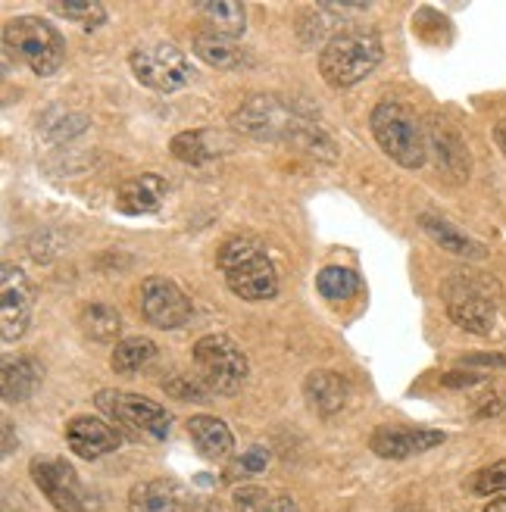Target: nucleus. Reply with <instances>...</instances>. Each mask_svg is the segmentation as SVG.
Here are the masks:
<instances>
[{
    "label": "nucleus",
    "mask_w": 506,
    "mask_h": 512,
    "mask_svg": "<svg viewBox=\"0 0 506 512\" xmlns=\"http://www.w3.org/2000/svg\"><path fill=\"white\" fill-rule=\"evenodd\" d=\"M232 125L250 138H282L297 147H303L313 157L335 160V144L322 128L310 125L303 116H297L285 100L275 94H253L250 100L232 113Z\"/></svg>",
    "instance_id": "nucleus-1"
},
{
    "label": "nucleus",
    "mask_w": 506,
    "mask_h": 512,
    "mask_svg": "<svg viewBox=\"0 0 506 512\" xmlns=\"http://www.w3.org/2000/svg\"><path fill=\"white\" fill-rule=\"evenodd\" d=\"M219 269L232 294L247 303L272 300L278 294V275L269 253L250 235H235L219 247Z\"/></svg>",
    "instance_id": "nucleus-2"
},
{
    "label": "nucleus",
    "mask_w": 506,
    "mask_h": 512,
    "mask_svg": "<svg viewBox=\"0 0 506 512\" xmlns=\"http://www.w3.org/2000/svg\"><path fill=\"white\" fill-rule=\"evenodd\" d=\"M382 38L369 29H347L328 38L319 54V72L332 88H353L382 63Z\"/></svg>",
    "instance_id": "nucleus-3"
},
{
    "label": "nucleus",
    "mask_w": 506,
    "mask_h": 512,
    "mask_svg": "<svg viewBox=\"0 0 506 512\" xmlns=\"http://www.w3.org/2000/svg\"><path fill=\"white\" fill-rule=\"evenodd\" d=\"M369 128L375 144L382 147V153L403 166V169H422L428 157V135L422 132L419 116L397 100H382L369 113Z\"/></svg>",
    "instance_id": "nucleus-4"
},
{
    "label": "nucleus",
    "mask_w": 506,
    "mask_h": 512,
    "mask_svg": "<svg viewBox=\"0 0 506 512\" xmlns=\"http://www.w3.org/2000/svg\"><path fill=\"white\" fill-rule=\"evenodd\" d=\"M7 57L32 69L35 75H54L66 60L63 35L41 16H13L4 25Z\"/></svg>",
    "instance_id": "nucleus-5"
},
{
    "label": "nucleus",
    "mask_w": 506,
    "mask_h": 512,
    "mask_svg": "<svg viewBox=\"0 0 506 512\" xmlns=\"http://www.w3.org/2000/svg\"><path fill=\"white\" fill-rule=\"evenodd\" d=\"M444 303L453 325L472 335H488L497 322L500 285L488 275H453L444 281Z\"/></svg>",
    "instance_id": "nucleus-6"
},
{
    "label": "nucleus",
    "mask_w": 506,
    "mask_h": 512,
    "mask_svg": "<svg viewBox=\"0 0 506 512\" xmlns=\"http://www.w3.org/2000/svg\"><path fill=\"white\" fill-rule=\"evenodd\" d=\"M194 366L210 394L235 397L247 381V356L229 335H207L194 344Z\"/></svg>",
    "instance_id": "nucleus-7"
},
{
    "label": "nucleus",
    "mask_w": 506,
    "mask_h": 512,
    "mask_svg": "<svg viewBox=\"0 0 506 512\" xmlns=\"http://www.w3.org/2000/svg\"><path fill=\"white\" fill-rule=\"evenodd\" d=\"M129 66H132V75L144 88L160 91V94L182 91L194 79V69H191L188 57L175 44H166V41L144 44V47L132 50Z\"/></svg>",
    "instance_id": "nucleus-8"
},
{
    "label": "nucleus",
    "mask_w": 506,
    "mask_h": 512,
    "mask_svg": "<svg viewBox=\"0 0 506 512\" xmlns=\"http://www.w3.org/2000/svg\"><path fill=\"white\" fill-rule=\"evenodd\" d=\"M100 413H107L110 419H116L119 425L132 428L138 434H147V438H166L172 428V416L154 400H147L141 394H129V391H100L94 397Z\"/></svg>",
    "instance_id": "nucleus-9"
},
{
    "label": "nucleus",
    "mask_w": 506,
    "mask_h": 512,
    "mask_svg": "<svg viewBox=\"0 0 506 512\" xmlns=\"http://www.w3.org/2000/svg\"><path fill=\"white\" fill-rule=\"evenodd\" d=\"M32 306H35V291L29 285V278L13 263H4L0 266V338L7 344L25 335V328L32 322Z\"/></svg>",
    "instance_id": "nucleus-10"
},
{
    "label": "nucleus",
    "mask_w": 506,
    "mask_h": 512,
    "mask_svg": "<svg viewBox=\"0 0 506 512\" xmlns=\"http://www.w3.org/2000/svg\"><path fill=\"white\" fill-rule=\"evenodd\" d=\"M141 313L150 325L157 328H182L194 306L188 300V294L175 285L172 278H163V275H150L141 281Z\"/></svg>",
    "instance_id": "nucleus-11"
},
{
    "label": "nucleus",
    "mask_w": 506,
    "mask_h": 512,
    "mask_svg": "<svg viewBox=\"0 0 506 512\" xmlns=\"http://www.w3.org/2000/svg\"><path fill=\"white\" fill-rule=\"evenodd\" d=\"M29 472H32V481L38 484V491L54 503L57 512H85V488L69 463L35 456Z\"/></svg>",
    "instance_id": "nucleus-12"
},
{
    "label": "nucleus",
    "mask_w": 506,
    "mask_h": 512,
    "mask_svg": "<svg viewBox=\"0 0 506 512\" xmlns=\"http://www.w3.org/2000/svg\"><path fill=\"white\" fill-rule=\"evenodd\" d=\"M444 444L441 431H428V428H403V425H382L372 431L369 447L375 456L382 459H407L413 453H425Z\"/></svg>",
    "instance_id": "nucleus-13"
},
{
    "label": "nucleus",
    "mask_w": 506,
    "mask_h": 512,
    "mask_svg": "<svg viewBox=\"0 0 506 512\" xmlns=\"http://www.w3.org/2000/svg\"><path fill=\"white\" fill-rule=\"evenodd\" d=\"M428 147L435 150V163L438 172H444L450 182H466L469 178V147L463 135L444 119H435L428 125Z\"/></svg>",
    "instance_id": "nucleus-14"
},
{
    "label": "nucleus",
    "mask_w": 506,
    "mask_h": 512,
    "mask_svg": "<svg viewBox=\"0 0 506 512\" xmlns=\"http://www.w3.org/2000/svg\"><path fill=\"white\" fill-rule=\"evenodd\" d=\"M66 441H69V450L82 459H100L113 450L122 447V434L104 422V419H91V416H75L69 425H66Z\"/></svg>",
    "instance_id": "nucleus-15"
},
{
    "label": "nucleus",
    "mask_w": 506,
    "mask_h": 512,
    "mask_svg": "<svg viewBox=\"0 0 506 512\" xmlns=\"http://www.w3.org/2000/svg\"><path fill=\"white\" fill-rule=\"evenodd\" d=\"M132 512H191V491L175 478L141 481L129 494Z\"/></svg>",
    "instance_id": "nucleus-16"
},
{
    "label": "nucleus",
    "mask_w": 506,
    "mask_h": 512,
    "mask_svg": "<svg viewBox=\"0 0 506 512\" xmlns=\"http://www.w3.org/2000/svg\"><path fill=\"white\" fill-rule=\"evenodd\" d=\"M169 185L163 182L160 175H135L129 182H122L116 191V207L119 213H129V216H144V213H157L160 203L166 197Z\"/></svg>",
    "instance_id": "nucleus-17"
},
{
    "label": "nucleus",
    "mask_w": 506,
    "mask_h": 512,
    "mask_svg": "<svg viewBox=\"0 0 506 512\" xmlns=\"http://www.w3.org/2000/svg\"><path fill=\"white\" fill-rule=\"evenodd\" d=\"M303 397H307L313 413H319L322 419H332L347 403V381L338 372L316 369L303 378Z\"/></svg>",
    "instance_id": "nucleus-18"
},
{
    "label": "nucleus",
    "mask_w": 506,
    "mask_h": 512,
    "mask_svg": "<svg viewBox=\"0 0 506 512\" xmlns=\"http://www.w3.org/2000/svg\"><path fill=\"white\" fill-rule=\"evenodd\" d=\"M41 384V366L32 356H4L0 363V388H4L7 403L29 400Z\"/></svg>",
    "instance_id": "nucleus-19"
},
{
    "label": "nucleus",
    "mask_w": 506,
    "mask_h": 512,
    "mask_svg": "<svg viewBox=\"0 0 506 512\" xmlns=\"http://www.w3.org/2000/svg\"><path fill=\"white\" fill-rule=\"evenodd\" d=\"M194 10L204 19L210 35L238 41L247 29V10L238 0H200V4H194Z\"/></svg>",
    "instance_id": "nucleus-20"
},
{
    "label": "nucleus",
    "mask_w": 506,
    "mask_h": 512,
    "mask_svg": "<svg viewBox=\"0 0 506 512\" xmlns=\"http://www.w3.org/2000/svg\"><path fill=\"white\" fill-rule=\"evenodd\" d=\"M419 225H422V232L432 238L438 247L450 250V253H457V256H466V260H485L488 256V247L485 244H478L475 238H469L466 232H460L457 225L441 219V216H432V213H422L419 216Z\"/></svg>",
    "instance_id": "nucleus-21"
},
{
    "label": "nucleus",
    "mask_w": 506,
    "mask_h": 512,
    "mask_svg": "<svg viewBox=\"0 0 506 512\" xmlns=\"http://www.w3.org/2000/svg\"><path fill=\"white\" fill-rule=\"evenodd\" d=\"M188 434H191L194 447L200 450V456L213 459V463H219V459H225L235 450V438H232L229 425L216 416H191Z\"/></svg>",
    "instance_id": "nucleus-22"
},
{
    "label": "nucleus",
    "mask_w": 506,
    "mask_h": 512,
    "mask_svg": "<svg viewBox=\"0 0 506 512\" xmlns=\"http://www.w3.org/2000/svg\"><path fill=\"white\" fill-rule=\"evenodd\" d=\"M191 47L207 66H216V69H225V72L247 69L253 63L250 54L235 38H219V35H210V32H200V35H194Z\"/></svg>",
    "instance_id": "nucleus-23"
},
{
    "label": "nucleus",
    "mask_w": 506,
    "mask_h": 512,
    "mask_svg": "<svg viewBox=\"0 0 506 512\" xmlns=\"http://www.w3.org/2000/svg\"><path fill=\"white\" fill-rule=\"evenodd\" d=\"M157 356V344L147 341V338H125L116 341L113 356H110V366L119 375H132L135 369H141L144 363H150Z\"/></svg>",
    "instance_id": "nucleus-24"
},
{
    "label": "nucleus",
    "mask_w": 506,
    "mask_h": 512,
    "mask_svg": "<svg viewBox=\"0 0 506 512\" xmlns=\"http://www.w3.org/2000/svg\"><path fill=\"white\" fill-rule=\"evenodd\" d=\"M316 288L325 300H350L353 294L360 291V275L347 269V266H325L316 278Z\"/></svg>",
    "instance_id": "nucleus-25"
},
{
    "label": "nucleus",
    "mask_w": 506,
    "mask_h": 512,
    "mask_svg": "<svg viewBox=\"0 0 506 512\" xmlns=\"http://www.w3.org/2000/svg\"><path fill=\"white\" fill-rule=\"evenodd\" d=\"M82 328H85V335L91 341H100V344H110L119 338V331H122V319L119 313L113 310V306H88V310L82 313Z\"/></svg>",
    "instance_id": "nucleus-26"
},
{
    "label": "nucleus",
    "mask_w": 506,
    "mask_h": 512,
    "mask_svg": "<svg viewBox=\"0 0 506 512\" xmlns=\"http://www.w3.org/2000/svg\"><path fill=\"white\" fill-rule=\"evenodd\" d=\"M169 150H172L175 160L191 163V166H204V163H210L216 157V150H213L207 132H182V135H175Z\"/></svg>",
    "instance_id": "nucleus-27"
},
{
    "label": "nucleus",
    "mask_w": 506,
    "mask_h": 512,
    "mask_svg": "<svg viewBox=\"0 0 506 512\" xmlns=\"http://www.w3.org/2000/svg\"><path fill=\"white\" fill-rule=\"evenodd\" d=\"M50 10L79 22L82 29H97V25L107 22V7L100 0H63V4H50Z\"/></svg>",
    "instance_id": "nucleus-28"
},
{
    "label": "nucleus",
    "mask_w": 506,
    "mask_h": 512,
    "mask_svg": "<svg viewBox=\"0 0 506 512\" xmlns=\"http://www.w3.org/2000/svg\"><path fill=\"white\" fill-rule=\"evenodd\" d=\"M466 484H469V491L478 497L506 494V459H500V463H494V466L478 469Z\"/></svg>",
    "instance_id": "nucleus-29"
},
{
    "label": "nucleus",
    "mask_w": 506,
    "mask_h": 512,
    "mask_svg": "<svg viewBox=\"0 0 506 512\" xmlns=\"http://www.w3.org/2000/svg\"><path fill=\"white\" fill-rule=\"evenodd\" d=\"M166 391L175 397V400H207V394H210V388L204 381H194V378H188V375H175V378H169L166 381Z\"/></svg>",
    "instance_id": "nucleus-30"
},
{
    "label": "nucleus",
    "mask_w": 506,
    "mask_h": 512,
    "mask_svg": "<svg viewBox=\"0 0 506 512\" xmlns=\"http://www.w3.org/2000/svg\"><path fill=\"white\" fill-rule=\"evenodd\" d=\"M269 491L266 488H253V484H250V488H238L235 491V512H260L266 503H269Z\"/></svg>",
    "instance_id": "nucleus-31"
},
{
    "label": "nucleus",
    "mask_w": 506,
    "mask_h": 512,
    "mask_svg": "<svg viewBox=\"0 0 506 512\" xmlns=\"http://www.w3.org/2000/svg\"><path fill=\"white\" fill-rule=\"evenodd\" d=\"M266 463H269V453H266L263 447H250V450L238 459V466H235V469H241V472H247V475H257V472H266Z\"/></svg>",
    "instance_id": "nucleus-32"
},
{
    "label": "nucleus",
    "mask_w": 506,
    "mask_h": 512,
    "mask_svg": "<svg viewBox=\"0 0 506 512\" xmlns=\"http://www.w3.org/2000/svg\"><path fill=\"white\" fill-rule=\"evenodd\" d=\"M457 363L466 366V369H475V366L500 369V366H506V356H503V353H466V356H460Z\"/></svg>",
    "instance_id": "nucleus-33"
},
{
    "label": "nucleus",
    "mask_w": 506,
    "mask_h": 512,
    "mask_svg": "<svg viewBox=\"0 0 506 512\" xmlns=\"http://www.w3.org/2000/svg\"><path fill=\"white\" fill-rule=\"evenodd\" d=\"M485 375H478V372H466V369H457V372H450L441 378V384H447V388H472V384H478Z\"/></svg>",
    "instance_id": "nucleus-34"
},
{
    "label": "nucleus",
    "mask_w": 506,
    "mask_h": 512,
    "mask_svg": "<svg viewBox=\"0 0 506 512\" xmlns=\"http://www.w3.org/2000/svg\"><path fill=\"white\" fill-rule=\"evenodd\" d=\"M260 512H300L291 497H269V503Z\"/></svg>",
    "instance_id": "nucleus-35"
},
{
    "label": "nucleus",
    "mask_w": 506,
    "mask_h": 512,
    "mask_svg": "<svg viewBox=\"0 0 506 512\" xmlns=\"http://www.w3.org/2000/svg\"><path fill=\"white\" fill-rule=\"evenodd\" d=\"M494 138H497V144H500V150H503V157H506V119H500V122H497Z\"/></svg>",
    "instance_id": "nucleus-36"
},
{
    "label": "nucleus",
    "mask_w": 506,
    "mask_h": 512,
    "mask_svg": "<svg viewBox=\"0 0 506 512\" xmlns=\"http://www.w3.org/2000/svg\"><path fill=\"white\" fill-rule=\"evenodd\" d=\"M13 453V428H10V422L4 419V456H10Z\"/></svg>",
    "instance_id": "nucleus-37"
},
{
    "label": "nucleus",
    "mask_w": 506,
    "mask_h": 512,
    "mask_svg": "<svg viewBox=\"0 0 506 512\" xmlns=\"http://www.w3.org/2000/svg\"><path fill=\"white\" fill-rule=\"evenodd\" d=\"M485 512H506V500H503V497L491 500V503L485 506Z\"/></svg>",
    "instance_id": "nucleus-38"
}]
</instances>
